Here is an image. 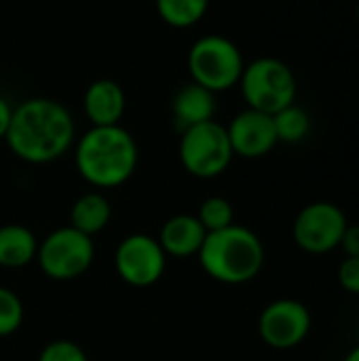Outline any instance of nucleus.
<instances>
[{
  "label": "nucleus",
  "mask_w": 359,
  "mask_h": 361,
  "mask_svg": "<svg viewBox=\"0 0 359 361\" xmlns=\"http://www.w3.org/2000/svg\"><path fill=\"white\" fill-rule=\"evenodd\" d=\"M138 161V142L121 125L91 127L74 142L76 171L95 190H110L129 182Z\"/></svg>",
  "instance_id": "f03ea898"
},
{
  "label": "nucleus",
  "mask_w": 359,
  "mask_h": 361,
  "mask_svg": "<svg viewBox=\"0 0 359 361\" xmlns=\"http://www.w3.org/2000/svg\"><path fill=\"white\" fill-rule=\"evenodd\" d=\"M154 4L159 17L176 30L197 25L209 8V0H154Z\"/></svg>",
  "instance_id": "f3484780"
},
{
  "label": "nucleus",
  "mask_w": 359,
  "mask_h": 361,
  "mask_svg": "<svg viewBox=\"0 0 359 361\" xmlns=\"http://www.w3.org/2000/svg\"><path fill=\"white\" fill-rule=\"evenodd\" d=\"M95 260L93 237L68 226L51 231L36 252L40 271L53 281H72L83 277Z\"/></svg>",
  "instance_id": "0eeeda50"
},
{
  "label": "nucleus",
  "mask_w": 359,
  "mask_h": 361,
  "mask_svg": "<svg viewBox=\"0 0 359 361\" xmlns=\"http://www.w3.org/2000/svg\"><path fill=\"white\" fill-rule=\"evenodd\" d=\"M125 108H127L125 89L112 78L93 80L83 95V110L91 127L121 125Z\"/></svg>",
  "instance_id": "f8f14e48"
},
{
  "label": "nucleus",
  "mask_w": 359,
  "mask_h": 361,
  "mask_svg": "<svg viewBox=\"0 0 359 361\" xmlns=\"http://www.w3.org/2000/svg\"><path fill=\"white\" fill-rule=\"evenodd\" d=\"M207 231L203 224L197 220V216L188 214H178L171 216L159 233V243L163 252L171 258H188L197 256L203 241H205Z\"/></svg>",
  "instance_id": "4468645a"
},
{
  "label": "nucleus",
  "mask_w": 359,
  "mask_h": 361,
  "mask_svg": "<svg viewBox=\"0 0 359 361\" xmlns=\"http://www.w3.org/2000/svg\"><path fill=\"white\" fill-rule=\"evenodd\" d=\"M341 250L345 252V256L349 258H359V224H349L343 241H341Z\"/></svg>",
  "instance_id": "5701e85b"
},
{
  "label": "nucleus",
  "mask_w": 359,
  "mask_h": 361,
  "mask_svg": "<svg viewBox=\"0 0 359 361\" xmlns=\"http://www.w3.org/2000/svg\"><path fill=\"white\" fill-rule=\"evenodd\" d=\"M11 116H13V106L8 104L6 97L0 95V140L6 137L8 125H11Z\"/></svg>",
  "instance_id": "b1692460"
},
{
  "label": "nucleus",
  "mask_w": 359,
  "mask_h": 361,
  "mask_svg": "<svg viewBox=\"0 0 359 361\" xmlns=\"http://www.w3.org/2000/svg\"><path fill=\"white\" fill-rule=\"evenodd\" d=\"M311 311L294 298L269 302L258 317V334L262 343L277 351H290L303 345L311 332Z\"/></svg>",
  "instance_id": "9d476101"
},
{
  "label": "nucleus",
  "mask_w": 359,
  "mask_h": 361,
  "mask_svg": "<svg viewBox=\"0 0 359 361\" xmlns=\"http://www.w3.org/2000/svg\"><path fill=\"white\" fill-rule=\"evenodd\" d=\"M197 220L203 224L207 233L222 231L231 224H235V209L229 199L224 197H207L197 212Z\"/></svg>",
  "instance_id": "6ab92c4d"
},
{
  "label": "nucleus",
  "mask_w": 359,
  "mask_h": 361,
  "mask_svg": "<svg viewBox=\"0 0 359 361\" xmlns=\"http://www.w3.org/2000/svg\"><path fill=\"white\" fill-rule=\"evenodd\" d=\"M226 133L233 152L243 159H260L279 144L273 116L252 108L235 114L226 127Z\"/></svg>",
  "instance_id": "9b49d317"
},
{
  "label": "nucleus",
  "mask_w": 359,
  "mask_h": 361,
  "mask_svg": "<svg viewBox=\"0 0 359 361\" xmlns=\"http://www.w3.org/2000/svg\"><path fill=\"white\" fill-rule=\"evenodd\" d=\"M36 235L23 224L0 226V267L2 269H23L36 260L38 252Z\"/></svg>",
  "instance_id": "2eb2a0df"
},
{
  "label": "nucleus",
  "mask_w": 359,
  "mask_h": 361,
  "mask_svg": "<svg viewBox=\"0 0 359 361\" xmlns=\"http://www.w3.org/2000/svg\"><path fill=\"white\" fill-rule=\"evenodd\" d=\"M349 226L345 212L330 201H315L305 205L292 224L294 243L307 254H330L341 247L343 235Z\"/></svg>",
  "instance_id": "6e6552de"
},
{
  "label": "nucleus",
  "mask_w": 359,
  "mask_h": 361,
  "mask_svg": "<svg viewBox=\"0 0 359 361\" xmlns=\"http://www.w3.org/2000/svg\"><path fill=\"white\" fill-rule=\"evenodd\" d=\"M207 277L224 286H243L256 279L264 267V243L260 237L241 224H231L222 231L207 233L197 254Z\"/></svg>",
  "instance_id": "7ed1b4c3"
},
{
  "label": "nucleus",
  "mask_w": 359,
  "mask_h": 361,
  "mask_svg": "<svg viewBox=\"0 0 359 361\" xmlns=\"http://www.w3.org/2000/svg\"><path fill=\"white\" fill-rule=\"evenodd\" d=\"M38 361H89L85 349L72 341H51L42 347Z\"/></svg>",
  "instance_id": "412c9836"
},
{
  "label": "nucleus",
  "mask_w": 359,
  "mask_h": 361,
  "mask_svg": "<svg viewBox=\"0 0 359 361\" xmlns=\"http://www.w3.org/2000/svg\"><path fill=\"white\" fill-rule=\"evenodd\" d=\"M239 87L248 108L271 116L294 104L298 93L292 68L277 57H258L245 63Z\"/></svg>",
  "instance_id": "20e7f679"
},
{
  "label": "nucleus",
  "mask_w": 359,
  "mask_h": 361,
  "mask_svg": "<svg viewBox=\"0 0 359 361\" xmlns=\"http://www.w3.org/2000/svg\"><path fill=\"white\" fill-rule=\"evenodd\" d=\"M214 114H216V93L193 80L182 85L171 97V116L180 131L214 121Z\"/></svg>",
  "instance_id": "ddd939ff"
},
{
  "label": "nucleus",
  "mask_w": 359,
  "mask_h": 361,
  "mask_svg": "<svg viewBox=\"0 0 359 361\" xmlns=\"http://www.w3.org/2000/svg\"><path fill=\"white\" fill-rule=\"evenodd\" d=\"M178 157L190 176L199 180H212L229 169L235 152L226 127L214 118L182 131Z\"/></svg>",
  "instance_id": "423d86ee"
},
{
  "label": "nucleus",
  "mask_w": 359,
  "mask_h": 361,
  "mask_svg": "<svg viewBox=\"0 0 359 361\" xmlns=\"http://www.w3.org/2000/svg\"><path fill=\"white\" fill-rule=\"evenodd\" d=\"M4 142L19 161L47 165L61 159L74 146L76 123L61 102L30 97L13 108Z\"/></svg>",
  "instance_id": "f257e3e1"
},
{
  "label": "nucleus",
  "mask_w": 359,
  "mask_h": 361,
  "mask_svg": "<svg viewBox=\"0 0 359 361\" xmlns=\"http://www.w3.org/2000/svg\"><path fill=\"white\" fill-rule=\"evenodd\" d=\"M112 220V205L99 190L80 195L70 209V226L93 237L102 233Z\"/></svg>",
  "instance_id": "dca6fc26"
},
{
  "label": "nucleus",
  "mask_w": 359,
  "mask_h": 361,
  "mask_svg": "<svg viewBox=\"0 0 359 361\" xmlns=\"http://www.w3.org/2000/svg\"><path fill=\"white\" fill-rule=\"evenodd\" d=\"M21 324H23L21 298L13 290L0 286V338L15 334L21 328Z\"/></svg>",
  "instance_id": "aec40b11"
},
{
  "label": "nucleus",
  "mask_w": 359,
  "mask_h": 361,
  "mask_svg": "<svg viewBox=\"0 0 359 361\" xmlns=\"http://www.w3.org/2000/svg\"><path fill=\"white\" fill-rule=\"evenodd\" d=\"M273 123H275L277 140L284 144H298L311 131V116L305 108L296 106V102L273 114Z\"/></svg>",
  "instance_id": "a211bd4d"
},
{
  "label": "nucleus",
  "mask_w": 359,
  "mask_h": 361,
  "mask_svg": "<svg viewBox=\"0 0 359 361\" xmlns=\"http://www.w3.org/2000/svg\"><path fill=\"white\" fill-rule=\"evenodd\" d=\"M345 361H359V345H358V347H353V349H351V351L347 353Z\"/></svg>",
  "instance_id": "393cba45"
},
{
  "label": "nucleus",
  "mask_w": 359,
  "mask_h": 361,
  "mask_svg": "<svg viewBox=\"0 0 359 361\" xmlns=\"http://www.w3.org/2000/svg\"><path fill=\"white\" fill-rule=\"evenodd\" d=\"M186 61L190 80L209 89L212 93L237 87L245 68L239 47L220 34H205L197 38L188 49Z\"/></svg>",
  "instance_id": "39448f33"
},
{
  "label": "nucleus",
  "mask_w": 359,
  "mask_h": 361,
  "mask_svg": "<svg viewBox=\"0 0 359 361\" xmlns=\"http://www.w3.org/2000/svg\"><path fill=\"white\" fill-rule=\"evenodd\" d=\"M358 21H359V4H358Z\"/></svg>",
  "instance_id": "a878e982"
},
{
  "label": "nucleus",
  "mask_w": 359,
  "mask_h": 361,
  "mask_svg": "<svg viewBox=\"0 0 359 361\" xmlns=\"http://www.w3.org/2000/svg\"><path fill=\"white\" fill-rule=\"evenodd\" d=\"M167 267V254L163 252L159 239L146 233L127 235L114 252L116 275L131 288L154 286Z\"/></svg>",
  "instance_id": "1a4fd4ad"
},
{
  "label": "nucleus",
  "mask_w": 359,
  "mask_h": 361,
  "mask_svg": "<svg viewBox=\"0 0 359 361\" xmlns=\"http://www.w3.org/2000/svg\"><path fill=\"white\" fill-rule=\"evenodd\" d=\"M339 283L345 292L359 296V258H345L339 267Z\"/></svg>",
  "instance_id": "4be33fe9"
}]
</instances>
